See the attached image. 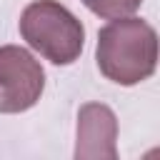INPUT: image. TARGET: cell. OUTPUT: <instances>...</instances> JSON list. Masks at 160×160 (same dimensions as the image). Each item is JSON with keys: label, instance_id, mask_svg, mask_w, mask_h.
Listing matches in <instances>:
<instances>
[{"label": "cell", "instance_id": "obj_4", "mask_svg": "<svg viewBox=\"0 0 160 160\" xmlns=\"http://www.w3.org/2000/svg\"><path fill=\"white\" fill-rule=\"evenodd\" d=\"M118 120L102 102H88L78 112V160H115L118 158Z\"/></svg>", "mask_w": 160, "mask_h": 160}, {"label": "cell", "instance_id": "obj_2", "mask_svg": "<svg viewBox=\"0 0 160 160\" xmlns=\"http://www.w3.org/2000/svg\"><path fill=\"white\" fill-rule=\"evenodd\" d=\"M20 35L52 65H72L85 45L82 22L58 0H32L20 15Z\"/></svg>", "mask_w": 160, "mask_h": 160}, {"label": "cell", "instance_id": "obj_1", "mask_svg": "<svg viewBox=\"0 0 160 160\" xmlns=\"http://www.w3.org/2000/svg\"><path fill=\"white\" fill-rule=\"evenodd\" d=\"M95 60L110 82L138 85L155 72L158 35L142 18H115L98 32Z\"/></svg>", "mask_w": 160, "mask_h": 160}, {"label": "cell", "instance_id": "obj_5", "mask_svg": "<svg viewBox=\"0 0 160 160\" xmlns=\"http://www.w3.org/2000/svg\"><path fill=\"white\" fill-rule=\"evenodd\" d=\"M80 2L90 12H95L98 18H105V20L128 18L142 5V0H80Z\"/></svg>", "mask_w": 160, "mask_h": 160}, {"label": "cell", "instance_id": "obj_3", "mask_svg": "<svg viewBox=\"0 0 160 160\" xmlns=\"http://www.w3.org/2000/svg\"><path fill=\"white\" fill-rule=\"evenodd\" d=\"M45 90L42 65L20 45H0V112L30 110Z\"/></svg>", "mask_w": 160, "mask_h": 160}]
</instances>
